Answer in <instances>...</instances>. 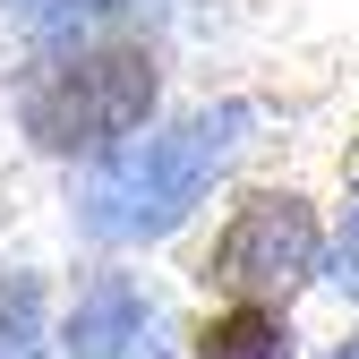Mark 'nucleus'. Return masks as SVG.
<instances>
[{
  "label": "nucleus",
  "mask_w": 359,
  "mask_h": 359,
  "mask_svg": "<svg viewBox=\"0 0 359 359\" xmlns=\"http://www.w3.org/2000/svg\"><path fill=\"white\" fill-rule=\"evenodd\" d=\"M248 128V103H214V111H189L171 128H146V137H120L95 180H86L77 197V222L111 248H146L163 231H180V222L197 214V197L214 189V171L231 163Z\"/></svg>",
  "instance_id": "1"
},
{
  "label": "nucleus",
  "mask_w": 359,
  "mask_h": 359,
  "mask_svg": "<svg viewBox=\"0 0 359 359\" xmlns=\"http://www.w3.org/2000/svg\"><path fill=\"white\" fill-rule=\"evenodd\" d=\"M154 95L163 77H154V52H137V43H60L9 77L18 128L43 154H111L120 137L146 128Z\"/></svg>",
  "instance_id": "2"
},
{
  "label": "nucleus",
  "mask_w": 359,
  "mask_h": 359,
  "mask_svg": "<svg viewBox=\"0 0 359 359\" xmlns=\"http://www.w3.org/2000/svg\"><path fill=\"white\" fill-rule=\"evenodd\" d=\"M325 265V231H317V205L299 189H248L222 222V240L205 248L197 274L222 299H257V308H283L308 274Z\"/></svg>",
  "instance_id": "3"
},
{
  "label": "nucleus",
  "mask_w": 359,
  "mask_h": 359,
  "mask_svg": "<svg viewBox=\"0 0 359 359\" xmlns=\"http://www.w3.org/2000/svg\"><path fill=\"white\" fill-rule=\"evenodd\" d=\"M154 325H163V308L146 299L137 274H95L69 308V351L77 359H146Z\"/></svg>",
  "instance_id": "4"
},
{
  "label": "nucleus",
  "mask_w": 359,
  "mask_h": 359,
  "mask_svg": "<svg viewBox=\"0 0 359 359\" xmlns=\"http://www.w3.org/2000/svg\"><path fill=\"white\" fill-rule=\"evenodd\" d=\"M197 359H291V325H283V308L231 299L222 317L197 325Z\"/></svg>",
  "instance_id": "5"
},
{
  "label": "nucleus",
  "mask_w": 359,
  "mask_h": 359,
  "mask_svg": "<svg viewBox=\"0 0 359 359\" xmlns=\"http://www.w3.org/2000/svg\"><path fill=\"white\" fill-rule=\"evenodd\" d=\"M0 359H43V283L0 274Z\"/></svg>",
  "instance_id": "6"
},
{
  "label": "nucleus",
  "mask_w": 359,
  "mask_h": 359,
  "mask_svg": "<svg viewBox=\"0 0 359 359\" xmlns=\"http://www.w3.org/2000/svg\"><path fill=\"white\" fill-rule=\"evenodd\" d=\"M0 9H18L26 26H77V18H111L120 0H0Z\"/></svg>",
  "instance_id": "7"
},
{
  "label": "nucleus",
  "mask_w": 359,
  "mask_h": 359,
  "mask_svg": "<svg viewBox=\"0 0 359 359\" xmlns=\"http://www.w3.org/2000/svg\"><path fill=\"white\" fill-rule=\"evenodd\" d=\"M334 283H342V291H359V197H351V214H342V240H334Z\"/></svg>",
  "instance_id": "8"
},
{
  "label": "nucleus",
  "mask_w": 359,
  "mask_h": 359,
  "mask_svg": "<svg viewBox=\"0 0 359 359\" xmlns=\"http://www.w3.org/2000/svg\"><path fill=\"white\" fill-rule=\"evenodd\" d=\"M334 359H359V342H342V351H334Z\"/></svg>",
  "instance_id": "9"
},
{
  "label": "nucleus",
  "mask_w": 359,
  "mask_h": 359,
  "mask_svg": "<svg viewBox=\"0 0 359 359\" xmlns=\"http://www.w3.org/2000/svg\"><path fill=\"white\" fill-rule=\"evenodd\" d=\"M351 180H359V146H351Z\"/></svg>",
  "instance_id": "10"
}]
</instances>
